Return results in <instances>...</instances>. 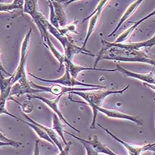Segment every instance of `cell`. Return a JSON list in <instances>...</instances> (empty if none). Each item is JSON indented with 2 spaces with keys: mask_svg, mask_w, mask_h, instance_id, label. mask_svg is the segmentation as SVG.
<instances>
[{
  "mask_svg": "<svg viewBox=\"0 0 155 155\" xmlns=\"http://www.w3.org/2000/svg\"><path fill=\"white\" fill-rule=\"evenodd\" d=\"M155 14V11L153 10L152 12L149 13V14H147L146 16H145L144 17H143L142 18H141L140 20H139L138 21H136L135 23H134V24L130 27L129 28H128L127 30H126L123 33H121L115 40V41L114 43H124V41H126L127 39H129L130 36L131 35V34L133 33V31L135 30V29L139 26L140 25H141L143 21H146V20H147L148 18H149L150 17H151L152 16L154 15Z\"/></svg>",
  "mask_w": 155,
  "mask_h": 155,
  "instance_id": "15",
  "label": "cell"
},
{
  "mask_svg": "<svg viewBox=\"0 0 155 155\" xmlns=\"http://www.w3.org/2000/svg\"><path fill=\"white\" fill-rule=\"evenodd\" d=\"M65 73L64 75L62 77L59 78L58 79H45L41 78L36 77L33 74L29 73L30 76L31 77L36 79L39 81L48 82V83H51L53 84H58L66 87H71V88H74V87L76 86H82V87H86L88 88H105L106 87L104 86H101L100 85H94V84H84L82 82H81L77 80V79H75L72 77L68 69V68L65 66Z\"/></svg>",
  "mask_w": 155,
  "mask_h": 155,
  "instance_id": "4",
  "label": "cell"
},
{
  "mask_svg": "<svg viewBox=\"0 0 155 155\" xmlns=\"http://www.w3.org/2000/svg\"><path fill=\"white\" fill-rule=\"evenodd\" d=\"M13 75L9 78H5L3 74L0 72V116L6 114L19 120V118L10 113L6 108L7 100L10 98L12 89Z\"/></svg>",
  "mask_w": 155,
  "mask_h": 155,
  "instance_id": "5",
  "label": "cell"
},
{
  "mask_svg": "<svg viewBox=\"0 0 155 155\" xmlns=\"http://www.w3.org/2000/svg\"><path fill=\"white\" fill-rule=\"evenodd\" d=\"M64 65L66 66L68 68L71 75L75 79H77L79 74L84 71H104V72L117 71L116 68L114 69H108L97 68L95 67H93V68L84 67V66L77 65V64H75L73 62V61H69L66 59H65Z\"/></svg>",
  "mask_w": 155,
  "mask_h": 155,
  "instance_id": "12",
  "label": "cell"
},
{
  "mask_svg": "<svg viewBox=\"0 0 155 155\" xmlns=\"http://www.w3.org/2000/svg\"><path fill=\"white\" fill-rule=\"evenodd\" d=\"M49 3V10H50V14H49V18H50V24L55 27L56 29L59 30L60 28V26L59 25L58 20L57 18V16L56 15V13L54 12V7L52 4V1H48Z\"/></svg>",
  "mask_w": 155,
  "mask_h": 155,
  "instance_id": "25",
  "label": "cell"
},
{
  "mask_svg": "<svg viewBox=\"0 0 155 155\" xmlns=\"http://www.w3.org/2000/svg\"><path fill=\"white\" fill-rule=\"evenodd\" d=\"M40 92H42L41 91L31 88L30 84L23 85L18 82H16L14 84H13L12 87V89L10 94V98L13 95H15L18 97L20 95H22L24 94L31 95V94H35L36 93H40Z\"/></svg>",
  "mask_w": 155,
  "mask_h": 155,
  "instance_id": "14",
  "label": "cell"
},
{
  "mask_svg": "<svg viewBox=\"0 0 155 155\" xmlns=\"http://www.w3.org/2000/svg\"><path fill=\"white\" fill-rule=\"evenodd\" d=\"M129 87V85H127L124 88L120 90H104L103 89H99L97 90L89 91H73L70 92L69 94L77 95L82 98H83L86 103L76 101H72L80 103L86 104L91 108L93 113V118L90 128L91 129H95L96 118L98 114L97 108L99 107H101L105 98L111 94H122L126 91L128 90Z\"/></svg>",
  "mask_w": 155,
  "mask_h": 155,
  "instance_id": "2",
  "label": "cell"
},
{
  "mask_svg": "<svg viewBox=\"0 0 155 155\" xmlns=\"http://www.w3.org/2000/svg\"><path fill=\"white\" fill-rule=\"evenodd\" d=\"M38 10V1L27 0L25 1L23 5V13L30 15Z\"/></svg>",
  "mask_w": 155,
  "mask_h": 155,
  "instance_id": "24",
  "label": "cell"
},
{
  "mask_svg": "<svg viewBox=\"0 0 155 155\" xmlns=\"http://www.w3.org/2000/svg\"><path fill=\"white\" fill-rule=\"evenodd\" d=\"M108 2H109V1H101L99 2V4L98 5V6L95 8V10L92 13H91L90 15H88L87 17L84 18L83 20V21H82V23H84L86 20L90 19L88 27V30H87V35H86L85 39L83 42L82 46L81 47V48L83 50H85V51L87 50L85 49L88 40L90 39L91 36L92 35V34L95 31V29L97 26V24H98V21L100 20V18L101 13L103 10L104 8L107 5V3H108Z\"/></svg>",
  "mask_w": 155,
  "mask_h": 155,
  "instance_id": "8",
  "label": "cell"
},
{
  "mask_svg": "<svg viewBox=\"0 0 155 155\" xmlns=\"http://www.w3.org/2000/svg\"><path fill=\"white\" fill-rule=\"evenodd\" d=\"M0 72H1L3 75H5L6 76H9V77H11L12 75H11L10 73H8L5 69L3 67V66L2 65L1 62V60H0Z\"/></svg>",
  "mask_w": 155,
  "mask_h": 155,
  "instance_id": "29",
  "label": "cell"
},
{
  "mask_svg": "<svg viewBox=\"0 0 155 155\" xmlns=\"http://www.w3.org/2000/svg\"><path fill=\"white\" fill-rule=\"evenodd\" d=\"M30 85L31 88L36 90L41 91L42 92H50L52 94L56 95V97L65 95L66 93H70L73 91H89L97 90L99 89V88H71V87H66L58 84H53L51 87H46L39 85L36 84L32 81H30Z\"/></svg>",
  "mask_w": 155,
  "mask_h": 155,
  "instance_id": "7",
  "label": "cell"
},
{
  "mask_svg": "<svg viewBox=\"0 0 155 155\" xmlns=\"http://www.w3.org/2000/svg\"><path fill=\"white\" fill-rule=\"evenodd\" d=\"M33 155H40V151H39V141L36 140L35 144V148H34V152Z\"/></svg>",
  "mask_w": 155,
  "mask_h": 155,
  "instance_id": "28",
  "label": "cell"
},
{
  "mask_svg": "<svg viewBox=\"0 0 155 155\" xmlns=\"http://www.w3.org/2000/svg\"><path fill=\"white\" fill-rule=\"evenodd\" d=\"M52 4L54 7V12L57 16L60 28L64 27L66 26L67 18L65 11L63 8V5L59 1H52Z\"/></svg>",
  "mask_w": 155,
  "mask_h": 155,
  "instance_id": "19",
  "label": "cell"
},
{
  "mask_svg": "<svg viewBox=\"0 0 155 155\" xmlns=\"http://www.w3.org/2000/svg\"><path fill=\"white\" fill-rule=\"evenodd\" d=\"M31 32L32 29L30 28L26 33L25 37L21 43L20 50V60L15 72L13 74V85L16 82H18L23 85L30 84V82L27 79L26 74V67Z\"/></svg>",
  "mask_w": 155,
  "mask_h": 155,
  "instance_id": "3",
  "label": "cell"
},
{
  "mask_svg": "<svg viewBox=\"0 0 155 155\" xmlns=\"http://www.w3.org/2000/svg\"><path fill=\"white\" fill-rule=\"evenodd\" d=\"M41 39H43V40L45 41L44 45L49 48V49L51 51V52H52L53 56L55 57V58L59 62V68L58 69V71H60L62 67L64 66V61H65V57L64 54H62L55 48V46L53 45V44L52 43L51 39L49 38L48 33L45 34L41 38Z\"/></svg>",
  "mask_w": 155,
  "mask_h": 155,
  "instance_id": "18",
  "label": "cell"
},
{
  "mask_svg": "<svg viewBox=\"0 0 155 155\" xmlns=\"http://www.w3.org/2000/svg\"><path fill=\"white\" fill-rule=\"evenodd\" d=\"M3 146H12V147L17 148L16 146H15V144H13V143H11L4 142L0 141V147H3Z\"/></svg>",
  "mask_w": 155,
  "mask_h": 155,
  "instance_id": "30",
  "label": "cell"
},
{
  "mask_svg": "<svg viewBox=\"0 0 155 155\" xmlns=\"http://www.w3.org/2000/svg\"><path fill=\"white\" fill-rule=\"evenodd\" d=\"M21 121L23 122L24 123L26 124L27 126H28L31 129L33 130L36 133V134L39 136V138L47 141L48 142L51 143L54 147L56 148L54 143L53 142V141L51 139V138L49 137V136L48 135V134L46 133V131L42 129L39 126H36V125H35V124H34L31 123H30V122L27 121H25L22 119H21Z\"/></svg>",
  "mask_w": 155,
  "mask_h": 155,
  "instance_id": "22",
  "label": "cell"
},
{
  "mask_svg": "<svg viewBox=\"0 0 155 155\" xmlns=\"http://www.w3.org/2000/svg\"><path fill=\"white\" fill-rule=\"evenodd\" d=\"M117 71H118L128 77L133 78L137 79L140 81L144 82V84H147L152 85H155V75L153 72H150L147 74H139L130 71L127 69L120 66V65H117Z\"/></svg>",
  "mask_w": 155,
  "mask_h": 155,
  "instance_id": "11",
  "label": "cell"
},
{
  "mask_svg": "<svg viewBox=\"0 0 155 155\" xmlns=\"http://www.w3.org/2000/svg\"><path fill=\"white\" fill-rule=\"evenodd\" d=\"M22 116L24 117L26 120H27V121L31 123L38 126L40 127V128H41L42 129L44 130L46 133L48 134V135L49 136V137L51 138V139L53 141V142L54 143V144H55L56 148H58L60 152H61L63 150V147L62 146V143L61 142L60 139H59V136L57 134V133L52 129V128L48 127L47 126H45L44 125H42L41 124H40L39 123H38L37 121H36L35 120L31 119V118H30L27 115H26L25 113H24L23 112L22 113Z\"/></svg>",
  "mask_w": 155,
  "mask_h": 155,
  "instance_id": "13",
  "label": "cell"
},
{
  "mask_svg": "<svg viewBox=\"0 0 155 155\" xmlns=\"http://www.w3.org/2000/svg\"><path fill=\"white\" fill-rule=\"evenodd\" d=\"M102 48L97 56L94 66L101 60H109L123 62H140L155 66V61L146 53L138 50L118 47L113 43L102 40Z\"/></svg>",
  "mask_w": 155,
  "mask_h": 155,
  "instance_id": "1",
  "label": "cell"
},
{
  "mask_svg": "<svg viewBox=\"0 0 155 155\" xmlns=\"http://www.w3.org/2000/svg\"><path fill=\"white\" fill-rule=\"evenodd\" d=\"M97 111L103 113L105 116L112 118H118V119H121V120H129L130 121H132L136 124L139 126H142L143 124V120H142L138 116H131L125 113H123L122 112H120L119 111L115 110H110V109H107L103 108L102 107H99L97 108Z\"/></svg>",
  "mask_w": 155,
  "mask_h": 155,
  "instance_id": "10",
  "label": "cell"
},
{
  "mask_svg": "<svg viewBox=\"0 0 155 155\" xmlns=\"http://www.w3.org/2000/svg\"><path fill=\"white\" fill-rule=\"evenodd\" d=\"M64 132H65L66 134L71 136L72 137H73L74 139H77L78 141H79L80 142L82 143V144L83 145V146L84 147L85 150H86V155H99V153L98 152L96 151L95 149H94L90 144H89L88 143H87V142H85L84 140V139H82V138H81L79 137H78L76 136L75 135L73 134H71L66 131L64 130Z\"/></svg>",
  "mask_w": 155,
  "mask_h": 155,
  "instance_id": "23",
  "label": "cell"
},
{
  "mask_svg": "<svg viewBox=\"0 0 155 155\" xmlns=\"http://www.w3.org/2000/svg\"><path fill=\"white\" fill-rule=\"evenodd\" d=\"M98 126L100 127L104 131H105L108 135H110L113 139L122 144L126 149L129 155H142L143 152L146 151H151L155 152V143H149L143 145H136L131 144L118 138V137L116 136L115 134L112 133L111 131H110L108 130L105 128L101 125L98 124Z\"/></svg>",
  "mask_w": 155,
  "mask_h": 155,
  "instance_id": "6",
  "label": "cell"
},
{
  "mask_svg": "<svg viewBox=\"0 0 155 155\" xmlns=\"http://www.w3.org/2000/svg\"><path fill=\"white\" fill-rule=\"evenodd\" d=\"M85 142L88 143L91 146L96 150L99 153H103L107 155H120L114 153L112 150L108 147L101 141L99 140L98 137L95 135L92 137V139L89 140L84 139Z\"/></svg>",
  "mask_w": 155,
  "mask_h": 155,
  "instance_id": "17",
  "label": "cell"
},
{
  "mask_svg": "<svg viewBox=\"0 0 155 155\" xmlns=\"http://www.w3.org/2000/svg\"><path fill=\"white\" fill-rule=\"evenodd\" d=\"M0 141L1 142H4L11 143H13L14 144H15L17 147V148H19L21 146H22L23 145V143L20 142H16L13 140L10 139H8V137H7L5 135H4L1 131H0Z\"/></svg>",
  "mask_w": 155,
  "mask_h": 155,
  "instance_id": "26",
  "label": "cell"
},
{
  "mask_svg": "<svg viewBox=\"0 0 155 155\" xmlns=\"http://www.w3.org/2000/svg\"><path fill=\"white\" fill-rule=\"evenodd\" d=\"M143 2V1L142 0L135 1L133 3L130 5L129 7L126 9V12L124 13L123 15L121 17L118 25H117L116 27L114 29V30L110 34H109L107 36L108 38L112 36L116 33L117 31H118V30L120 28L121 26L123 25V24L136 11V10L138 8V7L140 6V5Z\"/></svg>",
  "mask_w": 155,
  "mask_h": 155,
  "instance_id": "16",
  "label": "cell"
},
{
  "mask_svg": "<svg viewBox=\"0 0 155 155\" xmlns=\"http://www.w3.org/2000/svg\"><path fill=\"white\" fill-rule=\"evenodd\" d=\"M52 129L58 134V135L59 137H61L62 140L64 142L65 145H66L68 142H66V140L65 139V136L64 134V126H63L62 121L54 113H53V118H52Z\"/></svg>",
  "mask_w": 155,
  "mask_h": 155,
  "instance_id": "21",
  "label": "cell"
},
{
  "mask_svg": "<svg viewBox=\"0 0 155 155\" xmlns=\"http://www.w3.org/2000/svg\"><path fill=\"white\" fill-rule=\"evenodd\" d=\"M25 1L14 0L11 3H0V12H11L14 10H20L23 13Z\"/></svg>",
  "mask_w": 155,
  "mask_h": 155,
  "instance_id": "20",
  "label": "cell"
},
{
  "mask_svg": "<svg viewBox=\"0 0 155 155\" xmlns=\"http://www.w3.org/2000/svg\"><path fill=\"white\" fill-rule=\"evenodd\" d=\"M71 145H72L71 142L67 143L66 145H65V148H64L63 150L61 152H60V153L57 155H69Z\"/></svg>",
  "mask_w": 155,
  "mask_h": 155,
  "instance_id": "27",
  "label": "cell"
},
{
  "mask_svg": "<svg viewBox=\"0 0 155 155\" xmlns=\"http://www.w3.org/2000/svg\"><path fill=\"white\" fill-rule=\"evenodd\" d=\"M62 95L57 96L54 98H46L43 97H40L36 95L35 94H31V95H27V97L29 99H37L39 100L40 101H41L42 102H43L44 103L46 104L51 109H52L53 111L54 112V114H56L58 117L59 118V119L63 121L64 123H65L66 124H67L69 127H70L71 128H72L74 130H75V131H77L78 133H80V130L77 129V128L74 127L72 125H71L65 118L64 116H63L62 112L61 111V110L59 108V101L60 99L62 97Z\"/></svg>",
  "mask_w": 155,
  "mask_h": 155,
  "instance_id": "9",
  "label": "cell"
}]
</instances>
